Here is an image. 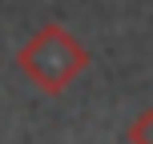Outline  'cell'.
Listing matches in <instances>:
<instances>
[{
	"label": "cell",
	"mask_w": 153,
	"mask_h": 144,
	"mask_svg": "<svg viewBox=\"0 0 153 144\" xmlns=\"http://www.w3.org/2000/svg\"><path fill=\"white\" fill-rule=\"evenodd\" d=\"M85 64H89L85 48L76 44L73 36H65L61 28H45L24 48V68L40 80V88H53V92H61Z\"/></svg>",
	"instance_id": "cell-1"
},
{
	"label": "cell",
	"mask_w": 153,
	"mask_h": 144,
	"mask_svg": "<svg viewBox=\"0 0 153 144\" xmlns=\"http://www.w3.org/2000/svg\"><path fill=\"white\" fill-rule=\"evenodd\" d=\"M129 144H153V108H145L129 124Z\"/></svg>",
	"instance_id": "cell-2"
}]
</instances>
